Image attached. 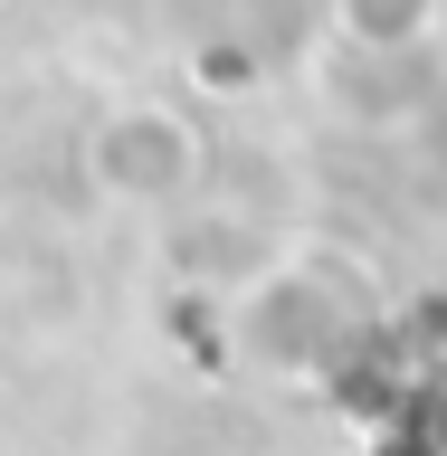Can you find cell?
<instances>
[{
    "label": "cell",
    "instance_id": "obj_1",
    "mask_svg": "<svg viewBox=\"0 0 447 456\" xmlns=\"http://www.w3.org/2000/svg\"><path fill=\"white\" fill-rule=\"evenodd\" d=\"M95 171H105L114 191H171V181L191 171V142H181V124H162V114H134V124L105 134Z\"/></svg>",
    "mask_w": 447,
    "mask_h": 456
}]
</instances>
